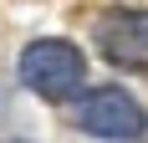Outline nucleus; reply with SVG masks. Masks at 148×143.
<instances>
[{"instance_id":"obj_3","label":"nucleus","mask_w":148,"mask_h":143,"mask_svg":"<svg viewBox=\"0 0 148 143\" xmlns=\"http://www.w3.org/2000/svg\"><path fill=\"white\" fill-rule=\"evenodd\" d=\"M77 123L92 133V138H107V143H128L143 133V107H138L123 87H97L82 97V113Z\"/></svg>"},{"instance_id":"obj_1","label":"nucleus","mask_w":148,"mask_h":143,"mask_svg":"<svg viewBox=\"0 0 148 143\" xmlns=\"http://www.w3.org/2000/svg\"><path fill=\"white\" fill-rule=\"evenodd\" d=\"M21 82L36 97L61 102V97H72L77 87L87 82V61H82V51L72 41H56V36L51 41H31L21 51Z\"/></svg>"},{"instance_id":"obj_2","label":"nucleus","mask_w":148,"mask_h":143,"mask_svg":"<svg viewBox=\"0 0 148 143\" xmlns=\"http://www.w3.org/2000/svg\"><path fill=\"white\" fill-rule=\"evenodd\" d=\"M92 41H97V51H102L112 67H123V72H148V10L118 5V10L97 15Z\"/></svg>"}]
</instances>
